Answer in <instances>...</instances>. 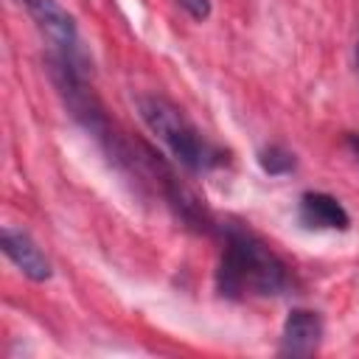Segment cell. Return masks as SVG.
<instances>
[{"mask_svg":"<svg viewBox=\"0 0 359 359\" xmlns=\"http://www.w3.org/2000/svg\"><path fill=\"white\" fill-rule=\"evenodd\" d=\"M28 14L31 20L36 22V28L53 42V50L73 59V62H81L87 65L84 59V50L79 45V28H76V20L73 14H67V8L59 3V0H17Z\"/></svg>","mask_w":359,"mask_h":359,"instance_id":"cell-3","label":"cell"},{"mask_svg":"<svg viewBox=\"0 0 359 359\" xmlns=\"http://www.w3.org/2000/svg\"><path fill=\"white\" fill-rule=\"evenodd\" d=\"M180 6H182L194 20H208V17H210V0H180Z\"/></svg>","mask_w":359,"mask_h":359,"instance_id":"cell-8","label":"cell"},{"mask_svg":"<svg viewBox=\"0 0 359 359\" xmlns=\"http://www.w3.org/2000/svg\"><path fill=\"white\" fill-rule=\"evenodd\" d=\"M356 65H359V42H356Z\"/></svg>","mask_w":359,"mask_h":359,"instance_id":"cell-10","label":"cell"},{"mask_svg":"<svg viewBox=\"0 0 359 359\" xmlns=\"http://www.w3.org/2000/svg\"><path fill=\"white\" fill-rule=\"evenodd\" d=\"M297 219L309 230H348L351 216L342 202L323 191H306L297 205Z\"/></svg>","mask_w":359,"mask_h":359,"instance_id":"cell-6","label":"cell"},{"mask_svg":"<svg viewBox=\"0 0 359 359\" xmlns=\"http://www.w3.org/2000/svg\"><path fill=\"white\" fill-rule=\"evenodd\" d=\"M0 247L6 252V258L34 283H42L53 275V266L48 261V255L39 250V244L25 233V230H17V227H3L0 233Z\"/></svg>","mask_w":359,"mask_h":359,"instance_id":"cell-5","label":"cell"},{"mask_svg":"<svg viewBox=\"0 0 359 359\" xmlns=\"http://www.w3.org/2000/svg\"><path fill=\"white\" fill-rule=\"evenodd\" d=\"M258 165H261L269 177H283V174L294 171V154H292L289 149L272 143V146H266V149L258 151Z\"/></svg>","mask_w":359,"mask_h":359,"instance_id":"cell-7","label":"cell"},{"mask_svg":"<svg viewBox=\"0 0 359 359\" xmlns=\"http://www.w3.org/2000/svg\"><path fill=\"white\" fill-rule=\"evenodd\" d=\"M137 112H140L143 123L149 126V132L191 174H208L227 163V151L219 149L216 143H210L191 123V118L165 95H157V93L137 95Z\"/></svg>","mask_w":359,"mask_h":359,"instance_id":"cell-2","label":"cell"},{"mask_svg":"<svg viewBox=\"0 0 359 359\" xmlns=\"http://www.w3.org/2000/svg\"><path fill=\"white\" fill-rule=\"evenodd\" d=\"M325 325L323 317L311 309H292L289 317L283 320V331H280V356H311L317 353L320 342H323Z\"/></svg>","mask_w":359,"mask_h":359,"instance_id":"cell-4","label":"cell"},{"mask_svg":"<svg viewBox=\"0 0 359 359\" xmlns=\"http://www.w3.org/2000/svg\"><path fill=\"white\" fill-rule=\"evenodd\" d=\"M219 233L222 258L216 269V292L222 297H269L289 286V266L258 233L244 224H219Z\"/></svg>","mask_w":359,"mask_h":359,"instance_id":"cell-1","label":"cell"},{"mask_svg":"<svg viewBox=\"0 0 359 359\" xmlns=\"http://www.w3.org/2000/svg\"><path fill=\"white\" fill-rule=\"evenodd\" d=\"M345 143H348V149L359 157V135H356V132H348V135H345Z\"/></svg>","mask_w":359,"mask_h":359,"instance_id":"cell-9","label":"cell"}]
</instances>
